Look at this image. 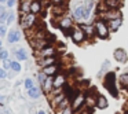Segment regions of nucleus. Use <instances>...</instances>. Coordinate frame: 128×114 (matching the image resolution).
I'll list each match as a JSON object with an SVG mask.
<instances>
[{"mask_svg": "<svg viewBox=\"0 0 128 114\" xmlns=\"http://www.w3.org/2000/svg\"><path fill=\"white\" fill-rule=\"evenodd\" d=\"M92 8H94V1H92V0H90L88 3L77 6L74 8V11H73V18H74V21L81 22V23H83V21H84V23H86V21L91 17Z\"/></svg>", "mask_w": 128, "mask_h": 114, "instance_id": "obj_1", "label": "nucleus"}, {"mask_svg": "<svg viewBox=\"0 0 128 114\" xmlns=\"http://www.w3.org/2000/svg\"><path fill=\"white\" fill-rule=\"evenodd\" d=\"M92 25H94V29H95V36H98L99 39H102V40L109 39L110 30H109L108 22H105V21L100 19V18H96Z\"/></svg>", "mask_w": 128, "mask_h": 114, "instance_id": "obj_2", "label": "nucleus"}, {"mask_svg": "<svg viewBox=\"0 0 128 114\" xmlns=\"http://www.w3.org/2000/svg\"><path fill=\"white\" fill-rule=\"evenodd\" d=\"M116 81H117V77L113 72L106 73L105 78H103V85H105V88L113 95V98H118V91H117Z\"/></svg>", "mask_w": 128, "mask_h": 114, "instance_id": "obj_3", "label": "nucleus"}, {"mask_svg": "<svg viewBox=\"0 0 128 114\" xmlns=\"http://www.w3.org/2000/svg\"><path fill=\"white\" fill-rule=\"evenodd\" d=\"M86 96H87L86 92L76 91L74 96L70 100V107H72L73 113H77V111L83 110V109L86 107Z\"/></svg>", "mask_w": 128, "mask_h": 114, "instance_id": "obj_4", "label": "nucleus"}, {"mask_svg": "<svg viewBox=\"0 0 128 114\" xmlns=\"http://www.w3.org/2000/svg\"><path fill=\"white\" fill-rule=\"evenodd\" d=\"M36 23H37V17L34 14H32V12L20 17V26H21V29H24L26 32L32 30L36 26Z\"/></svg>", "mask_w": 128, "mask_h": 114, "instance_id": "obj_5", "label": "nucleus"}, {"mask_svg": "<svg viewBox=\"0 0 128 114\" xmlns=\"http://www.w3.org/2000/svg\"><path fill=\"white\" fill-rule=\"evenodd\" d=\"M56 25H58L59 29H62L65 32V34H69L70 36V32L74 28V19L70 17H61V18H58Z\"/></svg>", "mask_w": 128, "mask_h": 114, "instance_id": "obj_6", "label": "nucleus"}, {"mask_svg": "<svg viewBox=\"0 0 128 114\" xmlns=\"http://www.w3.org/2000/svg\"><path fill=\"white\" fill-rule=\"evenodd\" d=\"M70 39H72V41L74 44H81V43H84L87 40V36L80 26H74L72 29V32H70Z\"/></svg>", "mask_w": 128, "mask_h": 114, "instance_id": "obj_7", "label": "nucleus"}, {"mask_svg": "<svg viewBox=\"0 0 128 114\" xmlns=\"http://www.w3.org/2000/svg\"><path fill=\"white\" fill-rule=\"evenodd\" d=\"M98 18L103 19L105 22H110V21H114V19H121L122 15H121V11H120V10H106L102 14H99Z\"/></svg>", "mask_w": 128, "mask_h": 114, "instance_id": "obj_8", "label": "nucleus"}, {"mask_svg": "<svg viewBox=\"0 0 128 114\" xmlns=\"http://www.w3.org/2000/svg\"><path fill=\"white\" fill-rule=\"evenodd\" d=\"M102 4L106 10H120L124 4L122 0H102Z\"/></svg>", "mask_w": 128, "mask_h": 114, "instance_id": "obj_9", "label": "nucleus"}, {"mask_svg": "<svg viewBox=\"0 0 128 114\" xmlns=\"http://www.w3.org/2000/svg\"><path fill=\"white\" fill-rule=\"evenodd\" d=\"M65 85H66V74L58 73L54 77V89H64Z\"/></svg>", "mask_w": 128, "mask_h": 114, "instance_id": "obj_10", "label": "nucleus"}, {"mask_svg": "<svg viewBox=\"0 0 128 114\" xmlns=\"http://www.w3.org/2000/svg\"><path fill=\"white\" fill-rule=\"evenodd\" d=\"M56 48L54 47V45H48V47H46L44 50H42V51H39V52H36L37 55L40 56V58H50V56H55L56 55Z\"/></svg>", "mask_w": 128, "mask_h": 114, "instance_id": "obj_11", "label": "nucleus"}, {"mask_svg": "<svg viewBox=\"0 0 128 114\" xmlns=\"http://www.w3.org/2000/svg\"><path fill=\"white\" fill-rule=\"evenodd\" d=\"M113 56H114V59H116L117 62H121V63L127 62V58H128L127 51H125L124 48H116L114 52H113Z\"/></svg>", "mask_w": 128, "mask_h": 114, "instance_id": "obj_12", "label": "nucleus"}, {"mask_svg": "<svg viewBox=\"0 0 128 114\" xmlns=\"http://www.w3.org/2000/svg\"><path fill=\"white\" fill-rule=\"evenodd\" d=\"M39 66L42 67H47V66H51V65H58V56H50V58H40L39 59Z\"/></svg>", "mask_w": 128, "mask_h": 114, "instance_id": "obj_13", "label": "nucleus"}, {"mask_svg": "<svg viewBox=\"0 0 128 114\" xmlns=\"http://www.w3.org/2000/svg\"><path fill=\"white\" fill-rule=\"evenodd\" d=\"M43 8H44V6H43V1H40V0H32L30 1V12L34 15L40 14V12H43Z\"/></svg>", "mask_w": 128, "mask_h": 114, "instance_id": "obj_14", "label": "nucleus"}, {"mask_svg": "<svg viewBox=\"0 0 128 114\" xmlns=\"http://www.w3.org/2000/svg\"><path fill=\"white\" fill-rule=\"evenodd\" d=\"M42 72L44 73L47 77H55V76L59 73V65H51V66L43 67Z\"/></svg>", "mask_w": 128, "mask_h": 114, "instance_id": "obj_15", "label": "nucleus"}, {"mask_svg": "<svg viewBox=\"0 0 128 114\" xmlns=\"http://www.w3.org/2000/svg\"><path fill=\"white\" fill-rule=\"evenodd\" d=\"M78 26L83 29V32L86 33L87 39H91V37L95 36V29H94V25H92V23H80Z\"/></svg>", "mask_w": 128, "mask_h": 114, "instance_id": "obj_16", "label": "nucleus"}, {"mask_svg": "<svg viewBox=\"0 0 128 114\" xmlns=\"http://www.w3.org/2000/svg\"><path fill=\"white\" fill-rule=\"evenodd\" d=\"M21 39V33L18 29H12L7 33V40H8L10 44H14V43H18Z\"/></svg>", "mask_w": 128, "mask_h": 114, "instance_id": "obj_17", "label": "nucleus"}, {"mask_svg": "<svg viewBox=\"0 0 128 114\" xmlns=\"http://www.w3.org/2000/svg\"><path fill=\"white\" fill-rule=\"evenodd\" d=\"M108 106H109L108 99H106L103 95H98V96H96V103H95V107L99 109V110H105V109H108Z\"/></svg>", "mask_w": 128, "mask_h": 114, "instance_id": "obj_18", "label": "nucleus"}, {"mask_svg": "<svg viewBox=\"0 0 128 114\" xmlns=\"http://www.w3.org/2000/svg\"><path fill=\"white\" fill-rule=\"evenodd\" d=\"M66 95H65V92H61V94H59V95H56V96H54V98H51V105H52V107L54 109H56V107H58V106L59 105H61V103L62 102H64V100L65 99H66Z\"/></svg>", "mask_w": 128, "mask_h": 114, "instance_id": "obj_19", "label": "nucleus"}, {"mask_svg": "<svg viewBox=\"0 0 128 114\" xmlns=\"http://www.w3.org/2000/svg\"><path fill=\"white\" fill-rule=\"evenodd\" d=\"M20 14L21 15L30 14V1L29 0H22L20 3Z\"/></svg>", "mask_w": 128, "mask_h": 114, "instance_id": "obj_20", "label": "nucleus"}, {"mask_svg": "<svg viewBox=\"0 0 128 114\" xmlns=\"http://www.w3.org/2000/svg\"><path fill=\"white\" fill-rule=\"evenodd\" d=\"M121 23H122V18H121V19H114V21L108 22V26H109V30H110V33H114V32L118 30L120 26H121Z\"/></svg>", "mask_w": 128, "mask_h": 114, "instance_id": "obj_21", "label": "nucleus"}, {"mask_svg": "<svg viewBox=\"0 0 128 114\" xmlns=\"http://www.w3.org/2000/svg\"><path fill=\"white\" fill-rule=\"evenodd\" d=\"M42 87H33L32 89H29L28 91V96L30 98V99H39L40 98V95H42Z\"/></svg>", "mask_w": 128, "mask_h": 114, "instance_id": "obj_22", "label": "nucleus"}, {"mask_svg": "<svg viewBox=\"0 0 128 114\" xmlns=\"http://www.w3.org/2000/svg\"><path fill=\"white\" fill-rule=\"evenodd\" d=\"M15 59H17L18 62L26 61V59H28V52L25 51V48H18V50L15 51Z\"/></svg>", "mask_w": 128, "mask_h": 114, "instance_id": "obj_23", "label": "nucleus"}, {"mask_svg": "<svg viewBox=\"0 0 128 114\" xmlns=\"http://www.w3.org/2000/svg\"><path fill=\"white\" fill-rule=\"evenodd\" d=\"M24 87H25L28 91H29V89H32L33 87H36V85H34L33 78H30V77H29V78H25V81H24Z\"/></svg>", "mask_w": 128, "mask_h": 114, "instance_id": "obj_24", "label": "nucleus"}, {"mask_svg": "<svg viewBox=\"0 0 128 114\" xmlns=\"http://www.w3.org/2000/svg\"><path fill=\"white\" fill-rule=\"evenodd\" d=\"M21 69H22V66H21V63L18 61H12V63H11V70L14 73H20L21 72Z\"/></svg>", "mask_w": 128, "mask_h": 114, "instance_id": "obj_25", "label": "nucleus"}, {"mask_svg": "<svg viewBox=\"0 0 128 114\" xmlns=\"http://www.w3.org/2000/svg\"><path fill=\"white\" fill-rule=\"evenodd\" d=\"M14 19H15V14H14V11H7V21H6L7 25H11V23L14 22Z\"/></svg>", "mask_w": 128, "mask_h": 114, "instance_id": "obj_26", "label": "nucleus"}, {"mask_svg": "<svg viewBox=\"0 0 128 114\" xmlns=\"http://www.w3.org/2000/svg\"><path fill=\"white\" fill-rule=\"evenodd\" d=\"M8 51L7 50H4V48H2V50H0V59H2V61H6V59H8Z\"/></svg>", "mask_w": 128, "mask_h": 114, "instance_id": "obj_27", "label": "nucleus"}, {"mask_svg": "<svg viewBox=\"0 0 128 114\" xmlns=\"http://www.w3.org/2000/svg\"><path fill=\"white\" fill-rule=\"evenodd\" d=\"M52 6H66L68 0H50Z\"/></svg>", "mask_w": 128, "mask_h": 114, "instance_id": "obj_28", "label": "nucleus"}, {"mask_svg": "<svg viewBox=\"0 0 128 114\" xmlns=\"http://www.w3.org/2000/svg\"><path fill=\"white\" fill-rule=\"evenodd\" d=\"M37 80H39V83H40V85H43L44 84V81L47 80V76L44 74L43 72H40L39 74H37Z\"/></svg>", "mask_w": 128, "mask_h": 114, "instance_id": "obj_29", "label": "nucleus"}, {"mask_svg": "<svg viewBox=\"0 0 128 114\" xmlns=\"http://www.w3.org/2000/svg\"><path fill=\"white\" fill-rule=\"evenodd\" d=\"M109 66H110V62H109V61H105V62H103L102 69H100V72H99V76H103V72H105V70H108Z\"/></svg>", "mask_w": 128, "mask_h": 114, "instance_id": "obj_30", "label": "nucleus"}, {"mask_svg": "<svg viewBox=\"0 0 128 114\" xmlns=\"http://www.w3.org/2000/svg\"><path fill=\"white\" fill-rule=\"evenodd\" d=\"M11 63H12V61H10V59H6V61H3V69L6 70H10L11 69Z\"/></svg>", "mask_w": 128, "mask_h": 114, "instance_id": "obj_31", "label": "nucleus"}, {"mask_svg": "<svg viewBox=\"0 0 128 114\" xmlns=\"http://www.w3.org/2000/svg\"><path fill=\"white\" fill-rule=\"evenodd\" d=\"M7 34V26L6 25H0V37H4Z\"/></svg>", "mask_w": 128, "mask_h": 114, "instance_id": "obj_32", "label": "nucleus"}, {"mask_svg": "<svg viewBox=\"0 0 128 114\" xmlns=\"http://www.w3.org/2000/svg\"><path fill=\"white\" fill-rule=\"evenodd\" d=\"M6 21H7V11L4 12L2 17H0V25H4V23H6Z\"/></svg>", "mask_w": 128, "mask_h": 114, "instance_id": "obj_33", "label": "nucleus"}, {"mask_svg": "<svg viewBox=\"0 0 128 114\" xmlns=\"http://www.w3.org/2000/svg\"><path fill=\"white\" fill-rule=\"evenodd\" d=\"M15 4H17V0H7V7L8 8H12Z\"/></svg>", "mask_w": 128, "mask_h": 114, "instance_id": "obj_34", "label": "nucleus"}, {"mask_svg": "<svg viewBox=\"0 0 128 114\" xmlns=\"http://www.w3.org/2000/svg\"><path fill=\"white\" fill-rule=\"evenodd\" d=\"M7 78V72L4 69H0V80H4Z\"/></svg>", "mask_w": 128, "mask_h": 114, "instance_id": "obj_35", "label": "nucleus"}, {"mask_svg": "<svg viewBox=\"0 0 128 114\" xmlns=\"http://www.w3.org/2000/svg\"><path fill=\"white\" fill-rule=\"evenodd\" d=\"M4 12H6V8L3 7V4H0V17H2V15H3Z\"/></svg>", "mask_w": 128, "mask_h": 114, "instance_id": "obj_36", "label": "nucleus"}, {"mask_svg": "<svg viewBox=\"0 0 128 114\" xmlns=\"http://www.w3.org/2000/svg\"><path fill=\"white\" fill-rule=\"evenodd\" d=\"M4 100H6V96H4V95H0V103L4 102Z\"/></svg>", "mask_w": 128, "mask_h": 114, "instance_id": "obj_37", "label": "nucleus"}, {"mask_svg": "<svg viewBox=\"0 0 128 114\" xmlns=\"http://www.w3.org/2000/svg\"><path fill=\"white\" fill-rule=\"evenodd\" d=\"M37 114H47V113H46L44 110H39V111H37Z\"/></svg>", "mask_w": 128, "mask_h": 114, "instance_id": "obj_38", "label": "nucleus"}, {"mask_svg": "<svg viewBox=\"0 0 128 114\" xmlns=\"http://www.w3.org/2000/svg\"><path fill=\"white\" fill-rule=\"evenodd\" d=\"M2 3H7V0H0V4Z\"/></svg>", "mask_w": 128, "mask_h": 114, "instance_id": "obj_39", "label": "nucleus"}, {"mask_svg": "<svg viewBox=\"0 0 128 114\" xmlns=\"http://www.w3.org/2000/svg\"><path fill=\"white\" fill-rule=\"evenodd\" d=\"M2 45H3V43H2V40H0V50H2Z\"/></svg>", "mask_w": 128, "mask_h": 114, "instance_id": "obj_40", "label": "nucleus"}, {"mask_svg": "<svg viewBox=\"0 0 128 114\" xmlns=\"http://www.w3.org/2000/svg\"><path fill=\"white\" fill-rule=\"evenodd\" d=\"M124 114H128V110H125V113Z\"/></svg>", "mask_w": 128, "mask_h": 114, "instance_id": "obj_41", "label": "nucleus"}, {"mask_svg": "<svg viewBox=\"0 0 128 114\" xmlns=\"http://www.w3.org/2000/svg\"><path fill=\"white\" fill-rule=\"evenodd\" d=\"M40 1H42V0H40Z\"/></svg>", "mask_w": 128, "mask_h": 114, "instance_id": "obj_42", "label": "nucleus"}]
</instances>
